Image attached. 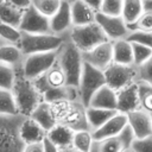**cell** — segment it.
Segmentation results:
<instances>
[{"label": "cell", "instance_id": "6da1fadb", "mask_svg": "<svg viewBox=\"0 0 152 152\" xmlns=\"http://www.w3.org/2000/svg\"><path fill=\"white\" fill-rule=\"evenodd\" d=\"M18 112L20 115L28 118L33 109L43 102V96L34 86L33 81L25 77L21 66L14 69V82L11 89Z\"/></svg>", "mask_w": 152, "mask_h": 152}, {"label": "cell", "instance_id": "7a4b0ae2", "mask_svg": "<svg viewBox=\"0 0 152 152\" xmlns=\"http://www.w3.org/2000/svg\"><path fill=\"white\" fill-rule=\"evenodd\" d=\"M56 63L65 75L66 86L77 88L84 62L82 58V52L70 42L68 37L58 49Z\"/></svg>", "mask_w": 152, "mask_h": 152}, {"label": "cell", "instance_id": "3957f363", "mask_svg": "<svg viewBox=\"0 0 152 152\" xmlns=\"http://www.w3.org/2000/svg\"><path fill=\"white\" fill-rule=\"evenodd\" d=\"M50 104L52 107L57 124L63 125L74 132L90 131L86 118V107L80 100L62 101Z\"/></svg>", "mask_w": 152, "mask_h": 152}, {"label": "cell", "instance_id": "277c9868", "mask_svg": "<svg viewBox=\"0 0 152 152\" xmlns=\"http://www.w3.org/2000/svg\"><path fill=\"white\" fill-rule=\"evenodd\" d=\"M26 116L0 115V152H23L25 144L20 138V127Z\"/></svg>", "mask_w": 152, "mask_h": 152}, {"label": "cell", "instance_id": "5b68a950", "mask_svg": "<svg viewBox=\"0 0 152 152\" xmlns=\"http://www.w3.org/2000/svg\"><path fill=\"white\" fill-rule=\"evenodd\" d=\"M68 37V36H66ZM66 37L49 34H28L21 33L20 42L18 44L21 53L26 57L34 53H44L56 51L65 42Z\"/></svg>", "mask_w": 152, "mask_h": 152}, {"label": "cell", "instance_id": "8992f818", "mask_svg": "<svg viewBox=\"0 0 152 152\" xmlns=\"http://www.w3.org/2000/svg\"><path fill=\"white\" fill-rule=\"evenodd\" d=\"M68 38L82 53L108 40L96 23L84 26H72L68 33Z\"/></svg>", "mask_w": 152, "mask_h": 152}, {"label": "cell", "instance_id": "52a82bcc", "mask_svg": "<svg viewBox=\"0 0 152 152\" xmlns=\"http://www.w3.org/2000/svg\"><path fill=\"white\" fill-rule=\"evenodd\" d=\"M103 86H106L103 71H100V70L90 66L89 64L84 63L83 70H82L81 77H80V82L77 86V90H78L80 101L83 103V106L86 108L88 107L94 94Z\"/></svg>", "mask_w": 152, "mask_h": 152}, {"label": "cell", "instance_id": "ba28073f", "mask_svg": "<svg viewBox=\"0 0 152 152\" xmlns=\"http://www.w3.org/2000/svg\"><path fill=\"white\" fill-rule=\"evenodd\" d=\"M58 50L44 53H34L26 56L21 64L23 74L26 78L31 81H36L40 76H43L57 61Z\"/></svg>", "mask_w": 152, "mask_h": 152}, {"label": "cell", "instance_id": "9c48e42d", "mask_svg": "<svg viewBox=\"0 0 152 152\" xmlns=\"http://www.w3.org/2000/svg\"><path fill=\"white\" fill-rule=\"evenodd\" d=\"M106 86L114 91H119L137 82V68L134 65H120L112 63L104 71Z\"/></svg>", "mask_w": 152, "mask_h": 152}, {"label": "cell", "instance_id": "30bf717a", "mask_svg": "<svg viewBox=\"0 0 152 152\" xmlns=\"http://www.w3.org/2000/svg\"><path fill=\"white\" fill-rule=\"evenodd\" d=\"M134 140V135L128 126L115 137L93 141L90 152H128Z\"/></svg>", "mask_w": 152, "mask_h": 152}, {"label": "cell", "instance_id": "8fae6325", "mask_svg": "<svg viewBox=\"0 0 152 152\" xmlns=\"http://www.w3.org/2000/svg\"><path fill=\"white\" fill-rule=\"evenodd\" d=\"M18 30L21 33H28V34H49L50 31V24L49 19L42 15L33 6L32 4L24 10L20 24Z\"/></svg>", "mask_w": 152, "mask_h": 152}, {"label": "cell", "instance_id": "7c38bea8", "mask_svg": "<svg viewBox=\"0 0 152 152\" xmlns=\"http://www.w3.org/2000/svg\"><path fill=\"white\" fill-rule=\"evenodd\" d=\"M95 23L100 26L106 38L109 42H116L121 39H126L129 34L127 25L122 20L121 17H107L101 13L95 14Z\"/></svg>", "mask_w": 152, "mask_h": 152}, {"label": "cell", "instance_id": "4fadbf2b", "mask_svg": "<svg viewBox=\"0 0 152 152\" xmlns=\"http://www.w3.org/2000/svg\"><path fill=\"white\" fill-rule=\"evenodd\" d=\"M83 62L90 66L104 71L113 63V43L107 40L90 51L82 53Z\"/></svg>", "mask_w": 152, "mask_h": 152}, {"label": "cell", "instance_id": "5bb4252c", "mask_svg": "<svg viewBox=\"0 0 152 152\" xmlns=\"http://www.w3.org/2000/svg\"><path fill=\"white\" fill-rule=\"evenodd\" d=\"M50 31L52 34L66 37L72 27L71 11L69 1H61V6L57 12L49 19Z\"/></svg>", "mask_w": 152, "mask_h": 152}, {"label": "cell", "instance_id": "9a60e30c", "mask_svg": "<svg viewBox=\"0 0 152 152\" xmlns=\"http://www.w3.org/2000/svg\"><path fill=\"white\" fill-rule=\"evenodd\" d=\"M127 126L131 128L134 139H142L152 135V124L150 115L140 109L126 114Z\"/></svg>", "mask_w": 152, "mask_h": 152}, {"label": "cell", "instance_id": "2e32d148", "mask_svg": "<svg viewBox=\"0 0 152 152\" xmlns=\"http://www.w3.org/2000/svg\"><path fill=\"white\" fill-rule=\"evenodd\" d=\"M138 109H139V97H138V84L135 82L116 93V112L121 114H128Z\"/></svg>", "mask_w": 152, "mask_h": 152}, {"label": "cell", "instance_id": "e0dca14e", "mask_svg": "<svg viewBox=\"0 0 152 152\" xmlns=\"http://www.w3.org/2000/svg\"><path fill=\"white\" fill-rule=\"evenodd\" d=\"M127 126V116L126 114L116 113L113 118H110L103 126H101L99 129L91 132L93 140H103L107 138H112L121 133Z\"/></svg>", "mask_w": 152, "mask_h": 152}, {"label": "cell", "instance_id": "ac0fdd59", "mask_svg": "<svg viewBox=\"0 0 152 152\" xmlns=\"http://www.w3.org/2000/svg\"><path fill=\"white\" fill-rule=\"evenodd\" d=\"M72 26H84L95 23V14L87 5L86 0H76L70 2Z\"/></svg>", "mask_w": 152, "mask_h": 152}, {"label": "cell", "instance_id": "d6986e66", "mask_svg": "<svg viewBox=\"0 0 152 152\" xmlns=\"http://www.w3.org/2000/svg\"><path fill=\"white\" fill-rule=\"evenodd\" d=\"M28 118H31L34 122H37L46 133L49 131H51L57 125L51 104L48 102H44V101L40 102L33 109V112L31 113V115Z\"/></svg>", "mask_w": 152, "mask_h": 152}, {"label": "cell", "instance_id": "ffe728a7", "mask_svg": "<svg viewBox=\"0 0 152 152\" xmlns=\"http://www.w3.org/2000/svg\"><path fill=\"white\" fill-rule=\"evenodd\" d=\"M43 101L48 103H57L62 101H75L80 100L78 90L76 87L63 86L59 88H50L46 89L43 94Z\"/></svg>", "mask_w": 152, "mask_h": 152}, {"label": "cell", "instance_id": "44dd1931", "mask_svg": "<svg viewBox=\"0 0 152 152\" xmlns=\"http://www.w3.org/2000/svg\"><path fill=\"white\" fill-rule=\"evenodd\" d=\"M88 107L116 110V91L110 89L108 86H103L94 94Z\"/></svg>", "mask_w": 152, "mask_h": 152}, {"label": "cell", "instance_id": "7402d4cb", "mask_svg": "<svg viewBox=\"0 0 152 152\" xmlns=\"http://www.w3.org/2000/svg\"><path fill=\"white\" fill-rule=\"evenodd\" d=\"M46 137V132L31 118H25L20 127V138L25 145L42 142Z\"/></svg>", "mask_w": 152, "mask_h": 152}, {"label": "cell", "instance_id": "603a6c76", "mask_svg": "<svg viewBox=\"0 0 152 152\" xmlns=\"http://www.w3.org/2000/svg\"><path fill=\"white\" fill-rule=\"evenodd\" d=\"M24 10L18 7L14 1H0V21L13 26L19 27Z\"/></svg>", "mask_w": 152, "mask_h": 152}, {"label": "cell", "instance_id": "cb8c5ba5", "mask_svg": "<svg viewBox=\"0 0 152 152\" xmlns=\"http://www.w3.org/2000/svg\"><path fill=\"white\" fill-rule=\"evenodd\" d=\"M25 56L21 53L18 45L13 44H1L0 45V63L10 68L21 66Z\"/></svg>", "mask_w": 152, "mask_h": 152}, {"label": "cell", "instance_id": "d4e9b609", "mask_svg": "<svg viewBox=\"0 0 152 152\" xmlns=\"http://www.w3.org/2000/svg\"><path fill=\"white\" fill-rule=\"evenodd\" d=\"M118 112L116 110H107V109H99V108H86V118L89 126L90 132L99 129L103 126L110 118H113Z\"/></svg>", "mask_w": 152, "mask_h": 152}, {"label": "cell", "instance_id": "484cf974", "mask_svg": "<svg viewBox=\"0 0 152 152\" xmlns=\"http://www.w3.org/2000/svg\"><path fill=\"white\" fill-rule=\"evenodd\" d=\"M113 63L120 65H133L132 45L127 39L113 42Z\"/></svg>", "mask_w": 152, "mask_h": 152}, {"label": "cell", "instance_id": "4316f807", "mask_svg": "<svg viewBox=\"0 0 152 152\" xmlns=\"http://www.w3.org/2000/svg\"><path fill=\"white\" fill-rule=\"evenodd\" d=\"M72 137H74V131L70 128L57 124L51 131L46 133V138L55 144L58 148H64L69 147L72 145Z\"/></svg>", "mask_w": 152, "mask_h": 152}, {"label": "cell", "instance_id": "83f0119b", "mask_svg": "<svg viewBox=\"0 0 152 152\" xmlns=\"http://www.w3.org/2000/svg\"><path fill=\"white\" fill-rule=\"evenodd\" d=\"M142 2L140 0H126L122 4L121 18L127 27L133 26L142 14Z\"/></svg>", "mask_w": 152, "mask_h": 152}, {"label": "cell", "instance_id": "f1b7e54d", "mask_svg": "<svg viewBox=\"0 0 152 152\" xmlns=\"http://www.w3.org/2000/svg\"><path fill=\"white\" fill-rule=\"evenodd\" d=\"M137 84H138L139 109L150 115L152 114V87L139 82H137Z\"/></svg>", "mask_w": 152, "mask_h": 152}, {"label": "cell", "instance_id": "f546056e", "mask_svg": "<svg viewBox=\"0 0 152 152\" xmlns=\"http://www.w3.org/2000/svg\"><path fill=\"white\" fill-rule=\"evenodd\" d=\"M18 108L11 90L0 89V115H18Z\"/></svg>", "mask_w": 152, "mask_h": 152}, {"label": "cell", "instance_id": "4dcf8cb0", "mask_svg": "<svg viewBox=\"0 0 152 152\" xmlns=\"http://www.w3.org/2000/svg\"><path fill=\"white\" fill-rule=\"evenodd\" d=\"M93 135L90 131H77L74 132L72 137V147L78 152H90L93 144Z\"/></svg>", "mask_w": 152, "mask_h": 152}, {"label": "cell", "instance_id": "1f68e13d", "mask_svg": "<svg viewBox=\"0 0 152 152\" xmlns=\"http://www.w3.org/2000/svg\"><path fill=\"white\" fill-rule=\"evenodd\" d=\"M20 38H21V32L18 28L0 21V45L1 44L18 45Z\"/></svg>", "mask_w": 152, "mask_h": 152}, {"label": "cell", "instance_id": "d6a6232c", "mask_svg": "<svg viewBox=\"0 0 152 152\" xmlns=\"http://www.w3.org/2000/svg\"><path fill=\"white\" fill-rule=\"evenodd\" d=\"M31 4L42 15L48 19H50L61 6L59 0H33Z\"/></svg>", "mask_w": 152, "mask_h": 152}, {"label": "cell", "instance_id": "836d02e7", "mask_svg": "<svg viewBox=\"0 0 152 152\" xmlns=\"http://www.w3.org/2000/svg\"><path fill=\"white\" fill-rule=\"evenodd\" d=\"M131 45H132V52H133V65L135 68L142 65L152 56L151 49L138 43H131Z\"/></svg>", "mask_w": 152, "mask_h": 152}, {"label": "cell", "instance_id": "e575fe53", "mask_svg": "<svg viewBox=\"0 0 152 152\" xmlns=\"http://www.w3.org/2000/svg\"><path fill=\"white\" fill-rule=\"evenodd\" d=\"M122 4L121 0H102L99 13L107 17H121Z\"/></svg>", "mask_w": 152, "mask_h": 152}, {"label": "cell", "instance_id": "d590c367", "mask_svg": "<svg viewBox=\"0 0 152 152\" xmlns=\"http://www.w3.org/2000/svg\"><path fill=\"white\" fill-rule=\"evenodd\" d=\"M137 82L152 87V56L142 65L137 68Z\"/></svg>", "mask_w": 152, "mask_h": 152}, {"label": "cell", "instance_id": "8d00e7d4", "mask_svg": "<svg viewBox=\"0 0 152 152\" xmlns=\"http://www.w3.org/2000/svg\"><path fill=\"white\" fill-rule=\"evenodd\" d=\"M129 33L134 31H140V32H152V13L148 12H142L140 18L137 20V23L133 26L127 27Z\"/></svg>", "mask_w": 152, "mask_h": 152}, {"label": "cell", "instance_id": "74e56055", "mask_svg": "<svg viewBox=\"0 0 152 152\" xmlns=\"http://www.w3.org/2000/svg\"><path fill=\"white\" fill-rule=\"evenodd\" d=\"M14 82V69L0 63V89L11 90Z\"/></svg>", "mask_w": 152, "mask_h": 152}, {"label": "cell", "instance_id": "f35d334b", "mask_svg": "<svg viewBox=\"0 0 152 152\" xmlns=\"http://www.w3.org/2000/svg\"><path fill=\"white\" fill-rule=\"evenodd\" d=\"M126 39L131 43H138L152 50V32L134 31V32H131Z\"/></svg>", "mask_w": 152, "mask_h": 152}, {"label": "cell", "instance_id": "ab89813d", "mask_svg": "<svg viewBox=\"0 0 152 152\" xmlns=\"http://www.w3.org/2000/svg\"><path fill=\"white\" fill-rule=\"evenodd\" d=\"M129 152H152V135L142 139H134Z\"/></svg>", "mask_w": 152, "mask_h": 152}, {"label": "cell", "instance_id": "60d3db41", "mask_svg": "<svg viewBox=\"0 0 152 152\" xmlns=\"http://www.w3.org/2000/svg\"><path fill=\"white\" fill-rule=\"evenodd\" d=\"M43 152H59V148L55 145V144H52L46 137L43 139Z\"/></svg>", "mask_w": 152, "mask_h": 152}, {"label": "cell", "instance_id": "b9f144b4", "mask_svg": "<svg viewBox=\"0 0 152 152\" xmlns=\"http://www.w3.org/2000/svg\"><path fill=\"white\" fill-rule=\"evenodd\" d=\"M23 152H43V142H36V144L25 145Z\"/></svg>", "mask_w": 152, "mask_h": 152}, {"label": "cell", "instance_id": "7bdbcfd3", "mask_svg": "<svg viewBox=\"0 0 152 152\" xmlns=\"http://www.w3.org/2000/svg\"><path fill=\"white\" fill-rule=\"evenodd\" d=\"M86 2H87V5L90 7V10L94 13H99L100 12L102 0H86Z\"/></svg>", "mask_w": 152, "mask_h": 152}, {"label": "cell", "instance_id": "ee69618b", "mask_svg": "<svg viewBox=\"0 0 152 152\" xmlns=\"http://www.w3.org/2000/svg\"><path fill=\"white\" fill-rule=\"evenodd\" d=\"M141 2H142V10H144V12L152 13V0H146V1H141Z\"/></svg>", "mask_w": 152, "mask_h": 152}, {"label": "cell", "instance_id": "f6af8a7d", "mask_svg": "<svg viewBox=\"0 0 152 152\" xmlns=\"http://www.w3.org/2000/svg\"><path fill=\"white\" fill-rule=\"evenodd\" d=\"M59 152H78L76 148H74L72 146L69 147H64V148H59Z\"/></svg>", "mask_w": 152, "mask_h": 152}, {"label": "cell", "instance_id": "bcb514c9", "mask_svg": "<svg viewBox=\"0 0 152 152\" xmlns=\"http://www.w3.org/2000/svg\"><path fill=\"white\" fill-rule=\"evenodd\" d=\"M150 119H151V124H152V114H150Z\"/></svg>", "mask_w": 152, "mask_h": 152}, {"label": "cell", "instance_id": "7dc6e473", "mask_svg": "<svg viewBox=\"0 0 152 152\" xmlns=\"http://www.w3.org/2000/svg\"><path fill=\"white\" fill-rule=\"evenodd\" d=\"M128 152H129V151H128Z\"/></svg>", "mask_w": 152, "mask_h": 152}]
</instances>
